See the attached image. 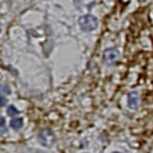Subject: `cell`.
Masks as SVG:
<instances>
[{"label":"cell","mask_w":153,"mask_h":153,"mask_svg":"<svg viewBox=\"0 0 153 153\" xmlns=\"http://www.w3.org/2000/svg\"><path fill=\"white\" fill-rule=\"evenodd\" d=\"M38 140H39V142H41V145H43V146L50 147L53 145V142H54V140H55V136L52 133V131L44 129V131H42L41 133L38 134Z\"/></svg>","instance_id":"7a4b0ae2"},{"label":"cell","mask_w":153,"mask_h":153,"mask_svg":"<svg viewBox=\"0 0 153 153\" xmlns=\"http://www.w3.org/2000/svg\"><path fill=\"white\" fill-rule=\"evenodd\" d=\"M4 123H5V118L4 117H0V127L4 126Z\"/></svg>","instance_id":"9c48e42d"},{"label":"cell","mask_w":153,"mask_h":153,"mask_svg":"<svg viewBox=\"0 0 153 153\" xmlns=\"http://www.w3.org/2000/svg\"><path fill=\"white\" fill-rule=\"evenodd\" d=\"M140 103V97L138 92H131L128 95V105H129L131 109H136L139 107Z\"/></svg>","instance_id":"277c9868"},{"label":"cell","mask_w":153,"mask_h":153,"mask_svg":"<svg viewBox=\"0 0 153 153\" xmlns=\"http://www.w3.org/2000/svg\"><path fill=\"white\" fill-rule=\"evenodd\" d=\"M7 114H9L10 116H16L18 114V110L16 109L13 105H10L9 108H7Z\"/></svg>","instance_id":"8992f818"},{"label":"cell","mask_w":153,"mask_h":153,"mask_svg":"<svg viewBox=\"0 0 153 153\" xmlns=\"http://www.w3.org/2000/svg\"><path fill=\"white\" fill-rule=\"evenodd\" d=\"M0 93L1 95H9V93H11V88L9 86H6V85H1L0 86Z\"/></svg>","instance_id":"52a82bcc"},{"label":"cell","mask_w":153,"mask_h":153,"mask_svg":"<svg viewBox=\"0 0 153 153\" xmlns=\"http://www.w3.org/2000/svg\"><path fill=\"white\" fill-rule=\"evenodd\" d=\"M10 126L13 128V129H16V131H18V129H20V128L23 127V120L22 118H13L11 122H10Z\"/></svg>","instance_id":"5b68a950"},{"label":"cell","mask_w":153,"mask_h":153,"mask_svg":"<svg viewBox=\"0 0 153 153\" xmlns=\"http://www.w3.org/2000/svg\"><path fill=\"white\" fill-rule=\"evenodd\" d=\"M118 52L116 49H114V48H111V49H107L105 52H104V60H105V62L108 63H111V62H114L118 59Z\"/></svg>","instance_id":"3957f363"},{"label":"cell","mask_w":153,"mask_h":153,"mask_svg":"<svg viewBox=\"0 0 153 153\" xmlns=\"http://www.w3.org/2000/svg\"><path fill=\"white\" fill-rule=\"evenodd\" d=\"M114 153H120V152H114Z\"/></svg>","instance_id":"30bf717a"},{"label":"cell","mask_w":153,"mask_h":153,"mask_svg":"<svg viewBox=\"0 0 153 153\" xmlns=\"http://www.w3.org/2000/svg\"><path fill=\"white\" fill-rule=\"evenodd\" d=\"M6 104H7V99L4 96H0V107H5Z\"/></svg>","instance_id":"ba28073f"},{"label":"cell","mask_w":153,"mask_h":153,"mask_svg":"<svg viewBox=\"0 0 153 153\" xmlns=\"http://www.w3.org/2000/svg\"><path fill=\"white\" fill-rule=\"evenodd\" d=\"M79 25L85 31H92L98 27V19L92 14H86L79 19Z\"/></svg>","instance_id":"6da1fadb"}]
</instances>
